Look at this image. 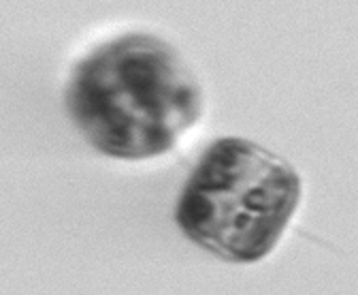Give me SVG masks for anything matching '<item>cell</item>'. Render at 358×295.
I'll return each mask as SVG.
<instances>
[{
	"label": "cell",
	"instance_id": "obj_1",
	"mask_svg": "<svg viewBox=\"0 0 358 295\" xmlns=\"http://www.w3.org/2000/svg\"><path fill=\"white\" fill-rule=\"evenodd\" d=\"M66 105L96 150L139 160L169 152L199 120L201 92L190 69L164 41L126 34L77 64Z\"/></svg>",
	"mask_w": 358,
	"mask_h": 295
},
{
	"label": "cell",
	"instance_id": "obj_2",
	"mask_svg": "<svg viewBox=\"0 0 358 295\" xmlns=\"http://www.w3.org/2000/svg\"><path fill=\"white\" fill-rule=\"evenodd\" d=\"M301 199L292 165L254 142L222 137L201 156L177 201L182 231L233 263L273 250Z\"/></svg>",
	"mask_w": 358,
	"mask_h": 295
}]
</instances>
